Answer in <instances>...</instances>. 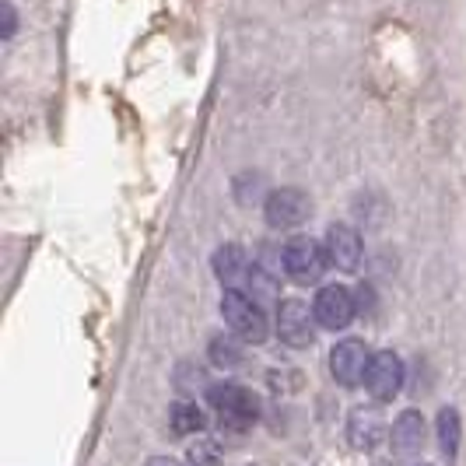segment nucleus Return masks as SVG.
<instances>
[{"label": "nucleus", "instance_id": "obj_1", "mask_svg": "<svg viewBox=\"0 0 466 466\" xmlns=\"http://www.w3.org/2000/svg\"><path fill=\"white\" fill-rule=\"evenodd\" d=\"M210 407L218 410V420H221L225 428H232V431H246V428H253L259 418V400L253 397L249 390L235 386V382L214 386V390H210Z\"/></svg>", "mask_w": 466, "mask_h": 466}, {"label": "nucleus", "instance_id": "obj_2", "mask_svg": "<svg viewBox=\"0 0 466 466\" xmlns=\"http://www.w3.org/2000/svg\"><path fill=\"white\" fill-rule=\"evenodd\" d=\"M221 316H225V323L232 327L235 337H242V340H249V344L267 340V316H263V309H259L249 295H242V291H225V299H221Z\"/></svg>", "mask_w": 466, "mask_h": 466}, {"label": "nucleus", "instance_id": "obj_3", "mask_svg": "<svg viewBox=\"0 0 466 466\" xmlns=\"http://www.w3.org/2000/svg\"><path fill=\"white\" fill-rule=\"evenodd\" d=\"M327 249L316 238H291L284 246V270L295 284H316L327 270Z\"/></svg>", "mask_w": 466, "mask_h": 466}, {"label": "nucleus", "instance_id": "obj_4", "mask_svg": "<svg viewBox=\"0 0 466 466\" xmlns=\"http://www.w3.org/2000/svg\"><path fill=\"white\" fill-rule=\"evenodd\" d=\"M372 365V350L365 348V340H340L329 350V372L340 386H358Z\"/></svg>", "mask_w": 466, "mask_h": 466}, {"label": "nucleus", "instance_id": "obj_5", "mask_svg": "<svg viewBox=\"0 0 466 466\" xmlns=\"http://www.w3.org/2000/svg\"><path fill=\"white\" fill-rule=\"evenodd\" d=\"M354 312H358V305L344 284H329L312 302V316L323 329H344L354 319Z\"/></svg>", "mask_w": 466, "mask_h": 466}, {"label": "nucleus", "instance_id": "obj_6", "mask_svg": "<svg viewBox=\"0 0 466 466\" xmlns=\"http://www.w3.org/2000/svg\"><path fill=\"white\" fill-rule=\"evenodd\" d=\"M309 210H312V200L305 197L302 189H274L267 197V225L270 228H295V225H302L305 218H309Z\"/></svg>", "mask_w": 466, "mask_h": 466}, {"label": "nucleus", "instance_id": "obj_7", "mask_svg": "<svg viewBox=\"0 0 466 466\" xmlns=\"http://www.w3.org/2000/svg\"><path fill=\"white\" fill-rule=\"evenodd\" d=\"M365 386L375 400H393L403 390V361L393 350H379L372 354V365L365 372Z\"/></svg>", "mask_w": 466, "mask_h": 466}, {"label": "nucleus", "instance_id": "obj_8", "mask_svg": "<svg viewBox=\"0 0 466 466\" xmlns=\"http://www.w3.org/2000/svg\"><path fill=\"white\" fill-rule=\"evenodd\" d=\"M312 319L316 316H309V305L299 302V299H288L278 312L280 340L291 344V348H309L312 344Z\"/></svg>", "mask_w": 466, "mask_h": 466}, {"label": "nucleus", "instance_id": "obj_9", "mask_svg": "<svg viewBox=\"0 0 466 466\" xmlns=\"http://www.w3.org/2000/svg\"><path fill=\"white\" fill-rule=\"evenodd\" d=\"M327 257L337 270H358L361 263V235L350 225H333L327 232Z\"/></svg>", "mask_w": 466, "mask_h": 466}, {"label": "nucleus", "instance_id": "obj_10", "mask_svg": "<svg viewBox=\"0 0 466 466\" xmlns=\"http://www.w3.org/2000/svg\"><path fill=\"white\" fill-rule=\"evenodd\" d=\"M382 431H386V424H382V418L375 414L372 407H358V410L350 414L348 439L354 449H375L379 439H382Z\"/></svg>", "mask_w": 466, "mask_h": 466}, {"label": "nucleus", "instance_id": "obj_11", "mask_svg": "<svg viewBox=\"0 0 466 466\" xmlns=\"http://www.w3.org/2000/svg\"><path fill=\"white\" fill-rule=\"evenodd\" d=\"M420 445H424V420L418 410H403L393 424V449L400 456H414Z\"/></svg>", "mask_w": 466, "mask_h": 466}, {"label": "nucleus", "instance_id": "obj_12", "mask_svg": "<svg viewBox=\"0 0 466 466\" xmlns=\"http://www.w3.org/2000/svg\"><path fill=\"white\" fill-rule=\"evenodd\" d=\"M460 431H463L460 410H456V407H445L442 414H439V445H442L445 456H456V449H460Z\"/></svg>", "mask_w": 466, "mask_h": 466}, {"label": "nucleus", "instance_id": "obj_13", "mask_svg": "<svg viewBox=\"0 0 466 466\" xmlns=\"http://www.w3.org/2000/svg\"><path fill=\"white\" fill-rule=\"evenodd\" d=\"M204 428V414L197 403H176L172 407V431L176 435H197Z\"/></svg>", "mask_w": 466, "mask_h": 466}, {"label": "nucleus", "instance_id": "obj_14", "mask_svg": "<svg viewBox=\"0 0 466 466\" xmlns=\"http://www.w3.org/2000/svg\"><path fill=\"white\" fill-rule=\"evenodd\" d=\"M214 270H218V278L221 280H235L242 270H246V257H242V249H238V246H225V249H218V253H214Z\"/></svg>", "mask_w": 466, "mask_h": 466}, {"label": "nucleus", "instance_id": "obj_15", "mask_svg": "<svg viewBox=\"0 0 466 466\" xmlns=\"http://www.w3.org/2000/svg\"><path fill=\"white\" fill-rule=\"evenodd\" d=\"M210 361H214V365H225V369H232V365H238V361H242V354H238V348H235L232 340L218 337V340L210 344Z\"/></svg>", "mask_w": 466, "mask_h": 466}, {"label": "nucleus", "instance_id": "obj_16", "mask_svg": "<svg viewBox=\"0 0 466 466\" xmlns=\"http://www.w3.org/2000/svg\"><path fill=\"white\" fill-rule=\"evenodd\" d=\"M189 460H193V463L197 466H214L218 463V449H214V445H193V449H189Z\"/></svg>", "mask_w": 466, "mask_h": 466}, {"label": "nucleus", "instance_id": "obj_17", "mask_svg": "<svg viewBox=\"0 0 466 466\" xmlns=\"http://www.w3.org/2000/svg\"><path fill=\"white\" fill-rule=\"evenodd\" d=\"M4 35H7V39L15 35V7H11V4H4Z\"/></svg>", "mask_w": 466, "mask_h": 466}, {"label": "nucleus", "instance_id": "obj_18", "mask_svg": "<svg viewBox=\"0 0 466 466\" xmlns=\"http://www.w3.org/2000/svg\"><path fill=\"white\" fill-rule=\"evenodd\" d=\"M147 466H179V463H172V460H151Z\"/></svg>", "mask_w": 466, "mask_h": 466}]
</instances>
